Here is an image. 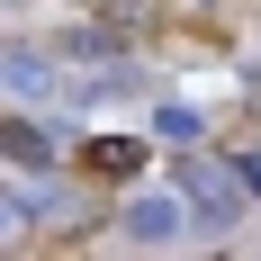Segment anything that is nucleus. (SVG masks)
<instances>
[{"label":"nucleus","mask_w":261,"mask_h":261,"mask_svg":"<svg viewBox=\"0 0 261 261\" xmlns=\"http://www.w3.org/2000/svg\"><path fill=\"white\" fill-rule=\"evenodd\" d=\"M81 162H90V171H144V144H90Z\"/></svg>","instance_id":"0eeeda50"},{"label":"nucleus","mask_w":261,"mask_h":261,"mask_svg":"<svg viewBox=\"0 0 261 261\" xmlns=\"http://www.w3.org/2000/svg\"><path fill=\"white\" fill-rule=\"evenodd\" d=\"M180 198H189V225H207V234H234L252 189L234 180V162H189V171H180Z\"/></svg>","instance_id":"f257e3e1"},{"label":"nucleus","mask_w":261,"mask_h":261,"mask_svg":"<svg viewBox=\"0 0 261 261\" xmlns=\"http://www.w3.org/2000/svg\"><path fill=\"white\" fill-rule=\"evenodd\" d=\"M0 162H27V171H54V135L27 126V117H0Z\"/></svg>","instance_id":"20e7f679"},{"label":"nucleus","mask_w":261,"mask_h":261,"mask_svg":"<svg viewBox=\"0 0 261 261\" xmlns=\"http://www.w3.org/2000/svg\"><path fill=\"white\" fill-rule=\"evenodd\" d=\"M63 63L108 72V63H126V36H117V27H72V36H63Z\"/></svg>","instance_id":"39448f33"},{"label":"nucleus","mask_w":261,"mask_h":261,"mask_svg":"<svg viewBox=\"0 0 261 261\" xmlns=\"http://www.w3.org/2000/svg\"><path fill=\"white\" fill-rule=\"evenodd\" d=\"M0 90H18V99H63V54L9 45V54H0Z\"/></svg>","instance_id":"f03ea898"},{"label":"nucleus","mask_w":261,"mask_h":261,"mask_svg":"<svg viewBox=\"0 0 261 261\" xmlns=\"http://www.w3.org/2000/svg\"><path fill=\"white\" fill-rule=\"evenodd\" d=\"M225 162H234V180H243V189L261 198V153H225Z\"/></svg>","instance_id":"6e6552de"},{"label":"nucleus","mask_w":261,"mask_h":261,"mask_svg":"<svg viewBox=\"0 0 261 261\" xmlns=\"http://www.w3.org/2000/svg\"><path fill=\"white\" fill-rule=\"evenodd\" d=\"M153 135H171V144H198V108H171V99H162V108H153Z\"/></svg>","instance_id":"423d86ee"},{"label":"nucleus","mask_w":261,"mask_h":261,"mask_svg":"<svg viewBox=\"0 0 261 261\" xmlns=\"http://www.w3.org/2000/svg\"><path fill=\"white\" fill-rule=\"evenodd\" d=\"M18 216H27V207H18V198H0V234H9V225H18Z\"/></svg>","instance_id":"1a4fd4ad"},{"label":"nucleus","mask_w":261,"mask_h":261,"mask_svg":"<svg viewBox=\"0 0 261 261\" xmlns=\"http://www.w3.org/2000/svg\"><path fill=\"white\" fill-rule=\"evenodd\" d=\"M189 225V198H126V234L135 243H171Z\"/></svg>","instance_id":"7ed1b4c3"}]
</instances>
